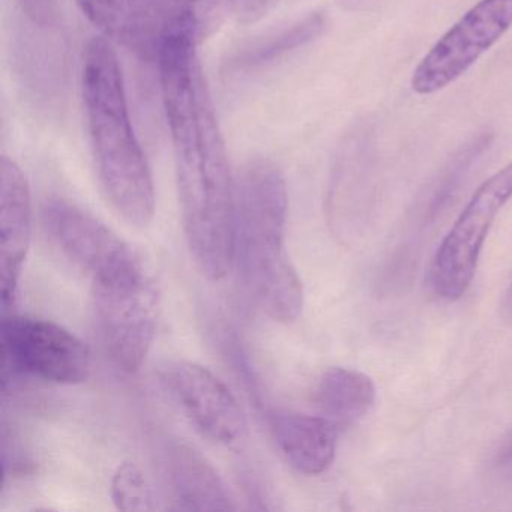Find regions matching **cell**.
I'll list each match as a JSON object with an SVG mask.
<instances>
[{
	"instance_id": "13",
	"label": "cell",
	"mask_w": 512,
	"mask_h": 512,
	"mask_svg": "<svg viewBox=\"0 0 512 512\" xmlns=\"http://www.w3.org/2000/svg\"><path fill=\"white\" fill-rule=\"evenodd\" d=\"M166 473L176 509L235 511V499L217 470L191 446L173 443L166 455Z\"/></svg>"
},
{
	"instance_id": "7",
	"label": "cell",
	"mask_w": 512,
	"mask_h": 512,
	"mask_svg": "<svg viewBox=\"0 0 512 512\" xmlns=\"http://www.w3.org/2000/svg\"><path fill=\"white\" fill-rule=\"evenodd\" d=\"M512 29V0H479L425 53L410 89L430 97L461 79Z\"/></svg>"
},
{
	"instance_id": "15",
	"label": "cell",
	"mask_w": 512,
	"mask_h": 512,
	"mask_svg": "<svg viewBox=\"0 0 512 512\" xmlns=\"http://www.w3.org/2000/svg\"><path fill=\"white\" fill-rule=\"evenodd\" d=\"M323 29L325 17L322 14H311L287 28L257 38L242 49L236 50L224 64L226 71L230 74H241L260 70L283 56L307 46L322 34Z\"/></svg>"
},
{
	"instance_id": "9",
	"label": "cell",
	"mask_w": 512,
	"mask_h": 512,
	"mask_svg": "<svg viewBox=\"0 0 512 512\" xmlns=\"http://www.w3.org/2000/svg\"><path fill=\"white\" fill-rule=\"evenodd\" d=\"M43 226L53 244L92 284L124 280L146 271L127 242L68 200L53 197L44 203Z\"/></svg>"
},
{
	"instance_id": "12",
	"label": "cell",
	"mask_w": 512,
	"mask_h": 512,
	"mask_svg": "<svg viewBox=\"0 0 512 512\" xmlns=\"http://www.w3.org/2000/svg\"><path fill=\"white\" fill-rule=\"evenodd\" d=\"M269 427L277 448L299 473L322 475L334 463L338 428L322 415L277 410L269 416Z\"/></svg>"
},
{
	"instance_id": "5",
	"label": "cell",
	"mask_w": 512,
	"mask_h": 512,
	"mask_svg": "<svg viewBox=\"0 0 512 512\" xmlns=\"http://www.w3.org/2000/svg\"><path fill=\"white\" fill-rule=\"evenodd\" d=\"M512 199V160L479 185L434 253L430 283L445 301L466 295L494 221Z\"/></svg>"
},
{
	"instance_id": "11",
	"label": "cell",
	"mask_w": 512,
	"mask_h": 512,
	"mask_svg": "<svg viewBox=\"0 0 512 512\" xmlns=\"http://www.w3.org/2000/svg\"><path fill=\"white\" fill-rule=\"evenodd\" d=\"M32 202L28 179L8 157L0 160V296L8 313L17 301L20 277L31 245Z\"/></svg>"
},
{
	"instance_id": "2",
	"label": "cell",
	"mask_w": 512,
	"mask_h": 512,
	"mask_svg": "<svg viewBox=\"0 0 512 512\" xmlns=\"http://www.w3.org/2000/svg\"><path fill=\"white\" fill-rule=\"evenodd\" d=\"M82 89L104 194L125 221L146 227L155 214L154 181L134 133L118 58L106 40L95 38L86 49Z\"/></svg>"
},
{
	"instance_id": "8",
	"label": "cell",
	"mask_w": 512,
	"mask_h": 512,
	"mask_svg": "<svg viewBox=\"0 0 512 512\" xmlns=\"http://www.w3.org/2000/svg\"><path fill=\"white\" fill-rule=\"evenodd\" d=\"M92 305L107 355L127 373L139 370L154 343L160 311L149 275L92 284Z\"/></svg>"
},
{
	"instance_id": "18",
	"label": "cell",
	"mask_w": 512,
	"mask_h": 512,
	"mask_svg": "<svg viewBox=\"0 0 512 512\" xmlns=\"http://www.w3.org/2000/svg\"><path fill=\"white\" fill-rule=\"evenodd\" d=\"M509 461H512V431L503 439L502 445L497 449L496 454V463H500V466L508 464Z\"/></svg>"
},
{
	"instance_id": "19",
	"label": "cell",
	"mask_w": 512,
	"mask_h": 512,
	"mask_svg": "<svg viewBox=\"0 0 512 512\" xmlns=\"http://www.w3.org/2000/svg\"><path fill=\"white\" fill-rule=\"evenodd\" d=\"M505 308L509 314H512V281H511V284H509L508 292H506Z\"/></svg>"
},
{
	"instance_id": "6",
	"label": "cell",
	"mask_w": 512,
	"mask_h": 512,
	"mask_svg": "<svg viewBox=\"0 0 512 512\" xmlns=\"http://www.w3.org/2000/svg\"><path fill=\"white\" fill-rule=\"evenodd\" d=\"M0 344L2 383L23 374L58 385H76L91 373L88 346L50 320L5 313Z\"/></svg>"
},
{
	"instance_id": "10",
	"label": "cell",
	"mask_w": 512,
	"mask_h": 512,
	"mask_svg": "<svg viewBox=\"0 0 512 512\" xmlns=\"http://www.w3.org/2000/svg\"><path fill=\"white\" fill-rule=\"evenodd\" d=\"M161 385L185 418L206 439L239 448L247 437V422L235 395L208 368L190 361L167 364Z\"/></svg>"
},
{
	"instance_id": "1",
	"label": "cell",
	"mask_w": 512,
	"mask_h": 512,
	"mask_svg": "<svg viewBox=\"0 0 512 512\" xmlns=\"http://www.w3.org/2000/svg\"><path fill=\"white\" fill-rule=\"evenodd\" d=\"M199 44L191 35H175L157 65L188 250L206 278L220 281L235 265L236 182L197 59Z\"/></svg>"
},
{
	"instance_id": "14",
	"label": "cell",
	"mask_w": 512,
	"mask_h": 512,
	"mask_svg": "<svg viewBox=\"0 0 512 512\" xmlns=\"http://www.w3.org/2000/svg\"><path fill=\"white\" fill-rule=\"evenodd\" d=\"M373 379L359 370L331 367L319 377L313 403L319 415L337 428L350 427L364 419L376 403Z\"/></svg>"
},
{
	"instance_id": "16",
	"label": "cell",
	"mask_w": 512,
	"mask_h": 512,
	"mask_svg": "<svg viewBox=\"0 0 512 512\" xmlns=\"http://www.w3.org/2000/svg\"><path fill=\"white\" fill-rule=\"evenodd\" d=\"M112 500L121 511H155L158 508L154 487L134 461H122L113 473Z\"/></svg>"
},
{
	"instance_id": "3",
	"label": "cell",
	"mask_w": 512,
	"mask_h": 512,
	"mask_svg": "<svg viewBox=\"0 0 512 512\" xmlns=\"http://www.w3.org/2000/svg\"><path fill=\"white\" fill-rule=\"evenodd\" d=\"M235 182V263L244 286L275 322H295L304 308V287L286 250L289 200L283 173L271 161L256 158Z\"/></svg>"
},
{
	"instance_id": "17",
	"label": "cell",
	"mask_w": 512,
	"mask_h": 512,
	"mask_svg": "<svg viewBox=\"0 0 512 512\" xmlns=\"http://www.w3.org/2000/svg\"><path fill=\"white\" fill-rule=\"evenodd\" d=\"M29 25L40 29L58 28L64 14V0H19Z\"/></svg>"
},
{
	"instance_id": "4",
	"label": "cell",
	"mask_w": 512,
	"mask_h": 512,
	"mask_svg": "<svg viewBox=\"0 0 512 512\" xmlns=\"http://www.w3.org/2000/svg\"><path fill=\"white\" fill-rule=\"evenodd\" d=\"M109 40L157 64L164 43L190 34L202 43L220 25L229 0H76Z\"/></svg>"
}]
</instances>
